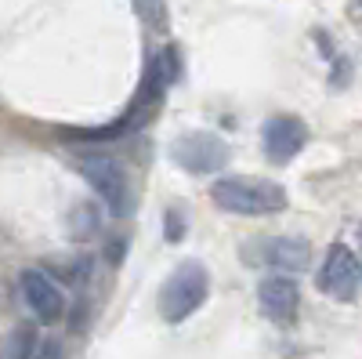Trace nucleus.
<instances>
[{
    "label": "nucleus",
    "instance_id": "obj_9",
    "mask_svg": "<svg viewBox=\"0 0 362 359\" xmlns=\"http://www.w3.org/2000/svg\"><path fill=\"white\" fill-rule=\"evenodd\" d=\"M308 258H312V247L297 236H279L264 247V261L268 265H279V268H290V273H300L308 268Z\"/></svg>",
    "mask_w": 362,
    "mask_h": 359
},
{
    "label": "nucleus",
    "instance_id": "obj_5",
    "mask_svg": "<svg viewBox=\"0 0 362 359\" xmlns=\"http://www.w3.org/2000/svg\"><path fill=\"white\" fill-rule=\"evenodd\" d=\"M358 283H362V261L355 258L351 247L344 244H334L326 251V261L319 268V287L322 294L337 297V302H351L358 294Z\"/></svg>",
    "mask_w": 362,
    "mask_h": 359
},
{
    "label": "nucleus",
    "instance_id": "obj_1",
    "mask_svg": "<svg viewBox=\"0 0 362 359\" xmlns=\"http://www.w3.org/2000/svg\"><path fill=\"white\" fill-rule=\"evenodd\" d=\"M210 200L228 215H276L286 207V193L264 178H218L210 186Z\"/></svg>",
    "mask_w": 362,
    "mask_h": 359
},
{
    "label": "nucleus",
    "instance_id": "obj_6",
    "mask_svg": "<svg viewBox=\"0 0 362 359\" xmlns=\"http://www.w3.org/2000/svg\"><path fill=\"white\" fill-rule=\"evenodd\" d=\"M18 287H22V297H25V305L29 312H33L40 323H58L66 312V297L62 290H58V283L40 273V268H25V273L18 276Z\"/></svg>",
    "mask_w": 362,
    "mask_h": 359
},
{
    "label": "nucleus",
    "instance_id": "obj_13",
    "mask_svg": "<svg viewBox=\"0 0 362 359\" xmlns=\"http://www.w3.org/2000/svg\"><path fill=\"white\" fill-rule=\"evenodd\" d=\"M358 239H362V229H358Z\"/></svg>",
    "mask_w": 362,
    "mask_h": 359
},
{
    "label": "nucleus",
    "instance_id": "obj_4",
    "mask_svg": "<svg viewBox=\"0 0 362 359\" xmlns=\"http://www.w3.org/2000/svg\"><path fill=\"white\" fill-rule=\"evenodd\" d=\"M170 156L189 174H218L228 164V145L210 131H189L170 145Z\"/></svg>",
    "mask_w": 362,
    "mask_h": 359
},
{
    "label": "nucleus",
    "instance_id": "obj_10",
    "mask_svg": "<svg viewBox=\"0 0 362 359\" xmlns=\"http://www.w3.org/2000/svg\"><path fill=\"white\" fill-rule=\"evenodd\" d=\"M37 355V334L33 326H18L11 334V345H8V359H33Z\"/></svg>",
    "mask_w": 362,
    "mask_h": 359
},
{
    "label": "nucleus",
    "instance_id": "obj_12",
    "mask_svg": "<svg viewBox=\"0 0 362 359\" xmlns=\"http://www.w3.org/2000/svg\"><path fill=\"white\" fill-rule=\"evenodd\" d=\"M351 15H355V18H362V0H351Z\"/></svg>",
    "mask_w": 362,
    "mask_h": 359
},
{
    "label": "nucleus",
    "instance_id": "obj_2",
    "mask_svg": "<svg viewBox=\"0 0 362 359\" xmlns=\"http://www.w3.org/2000/svg\"><path fill=\"white\" fill-rule=\"evenodd\" d=\"M210 294V276L199 261H181L160 290V316L167 323L189 319Z\"/></svg>",
    "mask_w": 362,
    "mask_h": 359
},
{
    "label": "nucleus",
    "instance_id": "obj_3",
    "mask_svg": "<svg viewBox=\"0 0 362 359\" xmlns=\"http://www.w3.org/2000/svg\"><path fill=\"white\" fill-rule=\"evenodd\" d=\"M80 174L87 178V186L102 196V203L116 218H127L134 207V193H131V178L119 167V160L112 156H83L80 160Z\"/></svg>",
    "mask_w": 362,
    "mask_h": 359
},
{
    "label": "nucleus",
    "instance_id": "obj_11",
    "mask_svg": "<svg viewBox=\"0 0 362 359\" xmlns=\"http://www.w3.org/2000/svg\"><path fill=\"white\" fill-rule=\"evenodd\" d=\"M134 4H138V11L145 15L148 25H163V4L160 0H134Z\"/></svg>",
    "mask_w": 362,
    "mask_h": 359
},
{
    "label": "nucleus",
    "instance_id": "obj_8",
    "mask_svg": "<svg viewBox=\"0 0 362 359\" xmlns=\"http://www.w3.org/2000/svg\"><path fill=\"white\" fill-rule=\"evenodd\" d=\"M257 305L272 323H293L300 309V290L290 276H268L257 287Z\"/></svg>",
    "mask_w": 362,
    "mask_h": 359
},
{
    "label": "nucleus",
    "instance_id": "obj_7",
    "mask_svg": "<svg viewBox=\"0 0 362 359\" xmlns=\"http://www.w3.org/2000/svg\"><path fill=\"white\" fill-rule=\"evenodd\" d=\"M261 138H264V153H268L272 164H290L300 149H305L308 127H305V120L283 113V116H272V120H268Z\"/></svg>",
    "mask_w": 362,
    "mask_h": 359
}]
</instances>
